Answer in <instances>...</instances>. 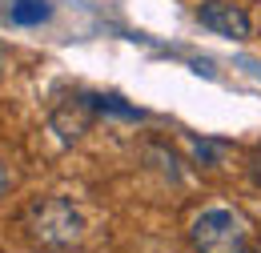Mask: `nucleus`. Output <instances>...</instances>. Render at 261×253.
<instances>
[{"instance_id": "nucleus-8", "label": "nucleus", "mask_w": 261, "mask_h": 253, "mask_svg": "<svg viewBox=\"0 0 261 253\" xmlns=\"http://www.w3.org/2000/svg\"><path fill=\"white\" fill-rule=\"evenodd\" d=\"M12 189V177H8V169H4V165H0V197H4V193Z\"/></svg>"}, {"instance_id": "nucleus-7", "label": "nucleus", "mask_w": 261, "mask_h": 253, "mask_svg": "<svg viewBox=\"0 0 261 253\" xmlns=\"http://www.w3.org/2000/svg\"><path fill=\"white\" fill-rule=\"evenodd\" d=\"M249 177H253V185H261V149H253V157H249Z\"/></svg>"}, {"instance_id": "nucleus-10", "label": "nucleus", "mask_w": 261, "mask_h": 253, "mask_svg": "<svg viewBox=\"0 0 261 253\" xmlns=\"http://www.w3.org/2000/svg\"><path fill=\"white\" fill-rule=\"evenodd\" d=\"M0 68H4V53H0Z\"/></svg>"}, {"instance_id": "nucleus-5", "label": "nucleus", "mask_w": 261, "mask_h": 253, "mask_svg": "<svg viewBox=\"0 0 261 253\" xmlns=\"http://www.w3.org/2000/svg\"><path fill=\"white\" fill-rule=\"evenodd\" d=\"M93 113H113V117H129V121H141V109L125 105L121 96H89Z\"/></svg>"}, {"instance_id": "nucleus-4", "label": "nucleus", "mask_w": 261, "mask_h": 253, "mask_svg": "<svg viewBox=\"0 0 261 253\" xmlns=\"http://www.w3.org/2000/svg\"><path fill=\"white\" fill-rule=\"evenodd\" d=\"M53 16V4L48 0H12L4 8V20L16 24V29H33V24H44Z\"/></svg>"}, {"instance_id": "nucleus-9", "label": "nucleus", "mask_w": 261, "mask_h": 253, "mask_svg": "<svg viewBox=\"0 0 261 253\" xmlns=\"http://www.w3.org/2000/svg\"><path fill=\"white\" fill-rule=\"evenodd\" d=\"M245 253H261V249H249V245H245Z\"/></svg>"}, {"instance_id": "nucleus-2", "label": "nucleus", "mask_w": 261, "mask_h": 253, "mask_svg": "<svg viewBox=\"0 0 261 253\" xmlns=\"http://www.w3.org/2000/svg\"><path fill=\"white\" fill-rule=\"evenodd\" d=\"M197 253H245V221L233 209H205L189 225Z\"/></svg>"}, {"instance_id": "nucleus-6", "label": "nucleus", "mask_w": 261, "mask_h": 253, "mask_svg": "<svg viewBox=\"0 0 261 253\" xmlns=\"http://www.w3.org/2000/svg\"><path fill=\"white\" fill-rule=\"evenodd\" d=\"M189 149H193L197 161H205V165H217V153H221V145H213V141H189Z\"/></svg>"}, {"instance_id": "nucleus-1", "label": "nucleus", "mask_w": 261, "mask_h": 253, "mask_svg": "<svg viewBox=\"0 0 261 253\" xmlns=\"http://www.w3.org/2000/svg\"><path fill=\"white\" fill-rule=\"evenodd\" d=\"M24 229L44 249H68L85 237V217L65 197H40L24 209Z\"/></svg>"}, {"instance_id": "nucleus-3", "label": "nucleus", "mask_w": 261, "mask_h": 253, "mask_svg": "<svg viewBox=\"0 0 261 253\" xmlns=\"http://www.w3.org/2000/svg\"><path fill=\"white\" fill-rule=\"evenodd\" d=\"M197 20L209 32L229 36V40H245V36L253 32L249 12H245L241 4H233V0H201V4H197Z\"/></svg>"}]
</instances>
